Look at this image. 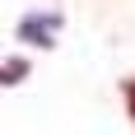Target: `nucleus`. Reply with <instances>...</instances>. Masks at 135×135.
I'll return each mask as SVG.
<instances>
[{
  "instance_id": "nucleus-3",
  "label": "nucleus",
  "mask_w": 135,
  "mask_h": 135,
  "mask_svg": "<svg viewBox=\"0 0 135 135\" xmlns=\"http://www.w3.org/2000/svg\"><path fill=\"white\" fill-rule=\"evenodd\" d=\"M126 112H131V121H135V79H126Z\"/></svg>"
},
{
  "instance_id": "nucleus-1",
  "label": "nucleus",
  "mask_w": 135,
  "mask_h": 135,
  "mask_svg": "<svg viewBox=\"0 0 135 135\" xmlns=\"http://www.w3.org/2000/svg\"><path fill=\"white\" fill-rule=\"evenodd\" d=\"M56 28H61V19L56 14H28L23 23H19V37L23 42H37V47H56Z\"/></svg>"
},
{
  "instance_id": "nucleus-2",
  "label": "nucleus",
  "mask_w": 135,
  "mask_h": 135,
  "mask_svg": "<svg viewBox=\"0 0 135 135\" xmlns=\"http://www.w3.org/2000/svg\"><path fill=\"white\" fill-rule=\"evenodd\" d=\"M23 61H19V56H9V61H5V84H19V79H23Z\"/></svg>"
}]
</instances>
